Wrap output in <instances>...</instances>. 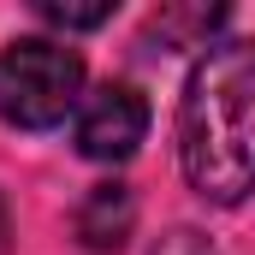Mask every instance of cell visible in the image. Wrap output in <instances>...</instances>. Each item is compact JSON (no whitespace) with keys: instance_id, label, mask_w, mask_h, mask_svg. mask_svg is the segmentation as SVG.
Wrapping results in <instances>:
<instances>
[{"instance_id":"cell-7","label":"cell","mask_w":255,"mask_h":255,"mask_svg":"<svg viewBox=\"0 0 255 255\" xmlns=\"http://www.w3.org/2000/svg\"><path fill=\"white\" fill-rule=\"evenodd\" d=\"M148 255H214V244H208L196 226H172V232L154 238V250H148Z\"/></svg>"},{"instance_id":"cell-3","label":"cell","mask_w":255,"mask_h":255,"mask_svg":"<svg viewBox=\"0 0 255 255\" xmlns=\"http://www.w3.org/2000/svg\"><path fill=\"white\" fill-rule=\"evenodd\" d=\"M148 136V101L130 83H101L77 107V148L89 160H130Z\"/></svg>"},{"instance_id":"cell-4","label":"cell","mask_w":255,"mask_h":255,"mask_svg":"<svg viewBox=\"0 0 255 255\" xmlns=\"http://www.w3.org/2000/svg\"><path fill=\"white\" fill-rule=\"evenodd\" d=\"M71 226H77V244H83V250H95V255L125 250L130 226H136V196H130V184H119V178L95 184V190L77 202Z\"/></svg>"},{"instance_id":"cell-1","label":"cell","mask_w":255,"mask_h":255,"mask_svg":"<svg viewBox=\"0 0 255 255\" xmlns=\"http://www.w3.org/2000/svg\"><path fill=\"white\" fill-rule=\"evenodd\" d=\"M178 160L202 202L238 208L255 190V36L196 60L178 101Z\"/></svg>"},{"instance_id":"cell-8","label":"cell","mask_w":255,"mask_h":255,"mask_svg":"<svg viewBox=\"0 0 255 255\" xmlns=\"http://www.w3.org/2000/svg\"><path fill=\"white\" fill-rule=\"evenodd\" d=\"M0 238H6V214H0Z\"/></svg>"},{"instance_id":"cell-5","label":"cell","mask_w":255,"mask_h":255,"mask_svg":"<svg viewBox=\"0 0 255 255\" xmlns=\"http://www.w3.org/2000/svg\"><path fill=\"white\" fill-rule=\"evenodd\" d=\"M36 12L48 24H60V30H95V24L113 18V0H89V6H77V0H36Z\"/></svg>"},{"instance_id":"cell-6","label":"cell","mask_w":255,"mask_h":255,"mask_svg":"<svg viewBox=\"0 0 255 255\" xmlns=\"http://www.w3.org/2000/svg\"><path fill=\"white\" fill-rule=\"evenodd\" d=\"M220 18H226L220 6H190V12H178V6H172V12H154V36H160V42H184V36H208V30H214Z\"/></svg>"},{"instance_id":"cell-2","label":"cell","mask_w":255,"mask_h":255,"mask_svg":"<svg viewBox=\"0 0 255 255\" xmlns=\"http://www.w3.org/2000/svg\"><path fill=\"white\" fill-rule=\"evenodd\" d=\"M83 95V60L48 42V36H24L0 48V119L18 130H48Z\"/></svg>"}]
</instances>
